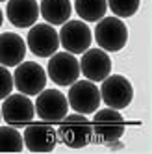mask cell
<instances>
[{
    "label": "cell",
    "instance_id": "4fadbf2b",
    "mask_svg": "<svg viewBox=\"0 0 152 154\" xmlns=\"http://www.w3.org/2000/svg\"><path fill=\"white\" fill-rule=\"evenodd\" d=\"M78 63L80 72H84V76L91 82H102L111 72V60L102 48H87L82 52V60H78Z\"/></svg>",
    "mask_w": 152,
    "mask_h": 154
},
{
    "label": "cell",
    "instance_id": "ba28073f",
    "mask_svg": "<svg viewBox=\"0 0 152 154\" xmlns=\"http://www.w3.org/2000/svg\"><path fill=\"white\" fill-rule=\"evenodd\" d=\"M34 109L41 121L59 123L69 113V102H67V97L58 89H43L37 93Z\"/></svg>",
    "mask_w": 152,
    "mask_h": 154
},
{
    "label": "cell",
    "instance_id": "52a82bcc",
    "mask_svg": "<svg viewBox=\"0 0 152 154\" xmlns=\"http://www.w3.org/2000/svg\"><path fill=\"white\" fill-rule=\"evenodd\" d=\"M47 76L61 87H67L72 82L80 78V63L71 52H54L50 56L48 67H47Z\"/></svg>",
    "mask_w": 152,
    "mask_h": 154
},
{
    "label": "cell",
    "instance_id": "44dd1931",
    "mask_svg": "<svg viewBox=\"0 0 152 154\" xmlns=\"http://www.w3.org/2000/svg\"><path fill=\"white\" fill-rule=\"evenodd\" d=\"M2 23H4V13H2V9H0V28H2Z\"/></svg>",
    "mask_w": 152,
    "mask_h": 154
},
{
    "label": "cell",
    "instance_id": "7a4b0ae2",
    "mask_svg": "<svg viewBox=\"0 0 152 154\" xmlns=\"http://www.w3.org/2000/svg\"><path fill=\"white\" fill-rule=\"evenodd\" d=\"M56 134H58V139H61L67 147L82 149L93 137L91 121L84 113H72V115L67 113L59 121V128Z\"/></svg>",
    "mask_w": 152,
    "mask_h": 154
},
{
    "label": "cell",
    "instance_id": "9c48e42d",
    "mask_svg": "<svg viewBox=\"0 0 152 154\" xmlns=\"http://www.w3.org/2000/svg\"><path fill=\"white\" fill-rule=\"evenodd\" d=\"M58 37H59V45L71 54H82L93 43V34L84 20H71L69 19L67 23L61 24Z\"/></svg>",
    "mask_w": 152,
    "mask_h": 154
},
{
    "label": "cell",
    "instance_id": "d6986e66",
    "mask_svg": "<svg viewBox=\"0 0 152 154\" xmlns=\"http://www.w3.org/2000/svg\"><path fill=\"white\" fill-rule=\"evenodd\" d=\"M106 2L113 15L119 19H128L135 15V11L139 9V0H106Z\"/></svg>",
    "mask_w": 152,
    "mask_h": 154
},
{
    "label": "cell",
    "instance_id": "7402d4cb",
    "mask_svg": "<svg viewBox=\"0 0 152 154\" xmlns=\"http://www.w3.org/2000/svg\"><path fill=\"white\" fill-rule=\"evenodd\" d=\"M0 2H8V0H0Z\"/></svg>",
    "mask_w": 152,
    "mask_h": 154
},
{
    "label": "cell",
    "instance_id": "603a6c76",
    "mask_svg": "<svg viewBox=\"0 0 152 154\" xmlns=\"http://www.w3.org/2000/svg\"><path fill=\"white\" fill-rule=\"evenodd\" d=\"M0 121H2V113H0Z\"/></svg>",
    "mask_w": 152,
    "mask_h": 154
},
{
    "label": "cell",
    "instance_id": "ffe728a7",
    "mask_svg": "<svg viewBox=\"0 0 152 154\" xmlns=\"http://www.w3.org/2000/svg\"><path fill=\"white\" fill-rule=\"evenodd\" d=\"M11 91H13V74L9 72L8 67L0 65V100H4Z\"/></svg>",
    "mask_w": 152,
    "mask_h": 154
},
{
    "label": "cell",
    "instance_id": "6da1fadb",
    "mask_svg": "<svg viewBox=\"0 0 152 154\" xmlns=\"http://www.w3.org/2000/svg\"><path fill=\"white\" fill-rule=\"evenodd\" d=\"M95 41L106 52H119L128 43V28L119 17H102L95 26Z\"/></svg>",
    "mask_w": 152,
    "mask_h": 154
},
{
    "label": "cell",
    "instance_id": "5b68a950",
    "mask_svg": "<svg viewBox=\"0 0 152 154\" xmlns=\"http://www.w3.org/2000/svg\"><path fill=\"white\" fill-rule=\"evenodd\" d=\"M47 85V71L35 61H20L15 65L13 72V87H17L19 93H24L28 97L37 95Z\"/></svg>",
    "mask_w": 152,
    "mask_h": 154
},
{
    "label": "cell",
    "instance_id": "8992f818",
    "mask_svg": "<svg viewBox=\"0 0 152 154\" xmlns=\"http://www.w3.org/2000/svg\"><path fill=\"white\" fill-rule=\"evenodd\" d=\"M91 128L96 137H100L104 143H110V141H119L123 137L126 123H124V117L119 113V109L104 108L95 112Z\"/></svg>",
    "mask_w": 152,
    "mask_h": 154
},
{
    "label": "cell",
    "instance_id": "e0dca14e",
    "mask_svg": "<svg viewBox=\"0 0 152 154\" xmlns=\"http://www.w3.org/2000/svg\"><path fill=\"white\" fill-rule=\"evenodd\" d=\"M74 11L85 23H96L108 11L106 0H74Z\"/></svg>",
    "mask_w": 152,
    "mask_h": 154
},
{
    "label": "cell",
    "instance_id": "8fae6325",
    "mask_svg": "<svg viewBox=\"0 0 152 154\" xmlns=\"http://www.w3.org/2000/svg\"><path fill=\"white\" fill-rule=\"evenodd\" d=\"M0 113H2V119L8 125L20 128V126L28 125L30 121H34L35 109H34V102L30 100L28 95H24V93L11 95L9 93L2 102Z\"/></svg>",
    "mask_w": 152,
    "mask_h": 154
},
{
    "label": "cell",
    "instance_id": "9a60e30c",
    "mask_svg": "<svg viewBox=\"0 0 152 154\" xmlns=\"http://www.w3.org/2000/svg\"><path fill=\"white\" fill-rule=\"evenodd\" d=\"M26 56V43L19 34L6 32L0 34V65L4 67H15Z\"/></svg>",
    "mask_w": 152,
    "mask_h": 154
},
{
    "label": "cell",
    "instance_id": "5bb4252c",
    "mask_svg": "<svg viewBox=\"0 0 152 154\" xmlns=\"http://www.w3.org/2000/svg\"><path fill=\"white\" fill-rule=\"evenodd\" d=\"M6 15L13 26L30 28L39 19V4L37 0H8Z\"/></svg>",
    "mask_w": 152,
    "mask_h": 154
},
{
    "label": "cell",
    "instance_id": "7c38bea8",
    "mask_svg": "<svg viewBox=\"0 0 152 154\" xmlns=\"http://www.w3.org/2000/svg\"><path fill=\"white\" fill-rule=\"evenodd\" d=\"M23 143L32 152H50L58 143V134L54 126L47 121H43V123H32L30 121L24 128Z\"/></svg>",
    "mask_w": 152,
    "mask_h": 154
},
{
    "label": "cell",
    "instance_id": "30bf717a",
    "mask_svg": "<svg viewBox=\"0 0 152 154\" xmlns=\"http://www.w3.org/2000/svg\"><path fill=\"white\" fill-rule=\"evenodd\" d=\"M26 47L30 48L32 54H35L37 58H50L52 54L58 52V48H59L58 32L48 23L30 26V32L26 35Z\"/></svg>",
    "mask_w": 152,
    "mask_h": 154
},
{
    "label": "cell",
    "instance_id": "ac0fdd59",
    "mask_svg": "<svg viewBox=\"0 0 152 154\" xmlns=\"http://www.w3.org/2000/svg\"><path fill=\"white\" fill-rule=\"evenodd\" d=\"M23 149V134L15 126H0V152H20Z\"/></svg>",
    "mask_w": 152,
    "mask_h": 154
},
{
    "label": "cell",
    "instance_id": "277c9868",
    "mask_svg": "<svg viewBox=\"0 0 152 154\" xmlns=\"http://www.w3.org/2000/svg\"><path fill=\"white\" fill-rule=\"evenodd\" d=\"M67 102L76 113H84V115L95 113L102 102L100 89L91 80H76L71 84Z\"/></svg>",
    "mask_w": 152,
    "mask_h": 154
},
{
    "label": "cell",
    "instance_id": "3957f363",
    "mask_svg": "<svg viewBox=\"0 0 152 154\" xmlns=\"http://www.w3.org/2000/svg\"><path fill=\"white\" fill-rule=\"evenodd\" d=\"M100 100L113 109H124L134 100V87L123 74H108L100 85Z\"/></svg>",
    "mask_w": 152,
    "mask_h": 154
},
{
    "label": "cell",
    "instance_id": "2e32d148",
    "mask_svg": "<svg viewBox=\"0 0 152 154\" xmlns=\"http://www.w3.org/2000/svg\"><path fill=\"white\" fill-rule=\"evenodd\" d=\"M39 13L48 24L59 26L71 19L72 4H71V0H41Z\"/></svg>",
    "mask_w": 152,
    "mask_h": 154
}]
</instances>
